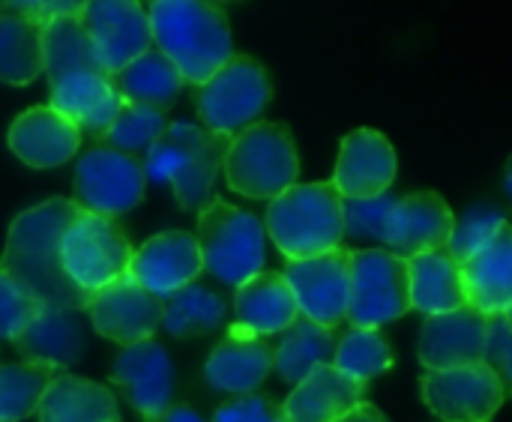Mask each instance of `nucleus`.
<instances>
[{
  "label": "nucleus",
  "instance_id": "a211bd4d",
  "mask_svg": "<svg viewBox=\"0 0 512 422\" xmlns=\"http://www.w3.org/2000/svg\"><path fill=\"white\" fill-rule=\"evenodd\" d=\"M204 273L201 249L189 231H159L144 240L129 264V276L150 294L168 300L171 294L189 288Z\"/></svg>",
  "mask_w": 512,
  "mask_h": 422
},
{
  "label": "nucleus",
  "instance_id": "9b49d317",
  "mask_svg": "<svg viewBox=\"0 0 512 422\" xmlns=\"http://www.w3.org/2000/svg\"><path fill=\"white\" fill-rule=\"evenodd\" d=\"M78 24L84 27L96 63L105 75H117L132 60L153 48L147 6L135 0H90L81 3Z\"/></svg>",
  "mask_w": 512,
  "mask_h": 422
},
{
  "label": "nucleus",
  "instance_id": "6e6552de",
  "mask_svg": "<svg viewBox=\"0 0 512 422\" xmlns=\"http://www.w3.org/2000/svg\"><path fill=\"white\" fill-rule=\"evenodd\" d=\"M132 255L135 246L117 219L81 210L60 243L63 270L84 294H93L111 285L114 279L126 276Z\"/></svg>",
  "mask_w": 512,
  "mask_h": 422
},
{
  "label": "nucleus",
  "instance_id": "412c9836",
  "mask_svg": "<svg viewBox=\"0 0 512 422\" xmlns=\"http://www.w3.org/2000/svg\"><path fill=\"white\" fill-rule=\"evenodd\" d=\"M297 318L300 309L285 273L264 270L234 291V324L228 330L267 339L285 333Z\"/></svg>",
  "mask_w": 512,
  "mask_h": 422
},
{
  "label": "nucleus",
  "instance_id": "ea45409f",
  "mask_svg": "<svg viewBox=\"0 0 512 422\" xmlns=\"http://www.w3.org/2000/svg\"><path fill=\"white\" fill-rule=\"evenodd\" d=\"M393 201H396L393 195L366 198V201H345V234L381 240Z\"/></svg>",
  "mask_w": 512,
  "mask_h": 422
},
{
  "label": "nucleus",
  "instance_id": "a19ab883",
  "mask_svg": "<svg viewBox=\"0 0 512 422\" xmlns=\"http://www.w3.org/2000/svg\"><path fill=\"white\" fill-rule=\"evenodd\" d=\"M486 363L498 375L504 396L512 399V330L504 315L489 318V342H486Z\"/></svg>",
  "mask_w": 512,
  "mask_h": 422
},
{
  "label": "nucleus",
  "instance_id": "4c0bfd02",
  "mask_svg": "<svg viewBox=\"0 0 512 422\" xmlns=\"http://www.w3.org/2000/svg\"><path fill=\"white\" fill-rule=\"evenodd\" d=\"M39 312H42V303L24 294L9 276L0 273V339L15 342Z\"/></svg>",
  "mask_w": 512,
  "mask_h": 422
},
{
  "label": "nucleus",
  "instance_id": "a878e982",
  "mask_svg": "<svg viewBox=\"0 0 512 422\" xmlns=\"http://www.w3.org/2000/svg\"><path fill=\"white\" fill-rule=\"evenodd\" d=\"M24 363H45L54 369L72 366L84 357V312L42 306V312L30 321V327L12 342Z\"/></svg>",
  "mask_w": 512,
  "mask_h": 422
},
{
  "label": "nucleus",
  "instance_id": "ddd939ff",
  "mask_svg": "<svg viewBox=\"0 0 512 422\" xmlns=\"http://www.w3.org/2000/svg\"><path fill=\"white\" fill-rule=\"evenodd\" d=\"M420 396L441 422H492L507 402L498 375L489 363H471L447 372H426Z\"/></svg>",
  "mask_w": 512,
  "mask_h": 422
},
{
  "label": "nucleus",
  "instance_id": "dca6fc26",
  "mask_svg": "<svg viewBox=\"0 0 512 422\" xmlns=\"http://www.w3.org/2000/svg\"><path fill=\"white\" fill-rule=\"evenodd\" d=\"M453 225H456V216L450 204L444 201V195L423 189V192H411L393 201L387 222H384L381 243L393 255L411 261L426 252H444L450 243Z\"/></svg>",
  "mask_w": 512,
  "mask_h": 422
},
{
  "label": "nucleus",
  "instance_id": "f3484780",
  "mask_svg": "<svg viewBox=\"0 0 512 422\" xmlns=\"http://www.w3.org/2000/svg\"><path fill=\"white\" fill-rule=\"evenodd\" d=\"M399 171L396 147L378 129H354L342 138L333 186L345 201H366L390 195Z\"/></svg>",
  "mask_w": 512,
  "mask_h": 422
},
{
  "label": "nucleus",
  "instance_id": "b1692460",
  "mask_svg": "<svg viewBox=\"0 0 512 422\" xmlns=\"http://www.w3.org/2000/svg\"><path fill=\"white\" fill-rule=\"evenodd\" d=\"M48 105L54 111H60L63 117H69L81 135H90L93 141H102L105 132L111 129L123 96L117 93L111 75L105 72H84V75H72L54 87H48Z\"/></svg>",
  "mask_w": 512,
  "mask_h": 422
},
{
  "label": "nucleus",
  "instance_id": "72a5a7b5",
  "mask_svg": "<svg viewBox=\"0 0 512 422\" xmlns=\"http://www.w3.org/2000/svg\"><path fill=\"white\" fill-rule=\"evenodd\" d=\"M60 369L45 363H0V422H21L39 411Z\"/></svg>",
  "mask_w": 512,
  "mask_h": 422
},
{
  "label": "nucleus",
  "instance_id": "4be33fe9",
  "mask_svg": "<svg viewBox=\"0 0 512 422\" xmlns=\"http://www.w3.org/2000/svg\"><path fill=\"white\" fill-rule=\"evenodd\" d=\"M273 363H276V351L267 339L228 330V336H222L210 351L204 363V378L219 393L249 396L258 393V387L267 381Z\"/></svg>",
  "mask_w": 512,
  "mask_h": 422
},
{
  "label": "nucleus",
  "instance_id": "9d476101",
  "mask_svg": "<svg viewBox=\"0 0 512 422\" xmlns=\"http://www.w3.org/2000/svg\"><path fill=\"white\" fill-rule=\"evenodd\" d=\"M144 189L147 168L141 159H132L105 144H93L75 165L72 204L81 213L117 219L144 201Z\"/></svg>",
  "mask_w": 512,
  "mask_h": 422
},
{
  "label": "nucleus",
  "instance_id": "c03bdc74",
  "mask_svg": "<svg viewBox=\"0 0 512 422\" xmlns=\"http://www.w3.org/2000/svg\"><path fill=\"white\" fill-rule=\"evenodd\" d=\"M504 186H507V192L512 195V156L510 162H507V174H504Z\"/></svg>",
  "mask_w": 512,
  "mask_h": 422
},
{
  "label": "nucleus",
  "instance_id": "5701e85b",
  "mask_svg": "<svg viewBox=\"0 0 512 422\" xmlns=\"http://www.w3.org/2000/svg\"><path fill=\"white\" fill-rule=\"evenodd\" d=\"M366 402V384L348 378L333 363L306 375L282 402L288 422H339Z\"/></svg>",
  "mask_w": 512,
  "mask_h": 422
},
{
  "label": "nucleus",
  "instance_id": "6ab92c4d",
  "mask_svg": "<svg viewBox=\"0 0 512 422\" xmlns=\"http://www.w3.org/2000/svg\"><path fill=\"white\" fill-rule=\"evenodd\" d=\"M489 318L465 306L447 315H429L420 327L417 357L426 372H447L486 360Z\"/></svg>",
  "mask_w": 512,
  "mask_h": 422
},
{
  "label": "nucleus",
  "instance_id": "1a4fd4ad",
  "mask_svg": "<svg viewBox=\"0 0 512 422\" xmlns=\"http://www.w3.org/2000/svg\"><path fill=\"white\" fill-rule=\"evenodd\" d=\"M408 312V261L390 249H351V330H381Z\"/></svg>",
  "mask_w": 512,
  "mask_h": 422
},
{
  "label": "nucleus",
  "instance_id": "37998d69",
  "mask_svg": "<svg viewBox=\"0 0 512 422\" xmlns=\"http://www.w3.org/2000/svg\"><path fill=\"white\" fill-rule=\"evenodd\" d=\"M339 422H390L384 417V411L381 408H375L372 402H363L357 411H351L348 417H342Z\"/></svg>",
  "mask_w": 512,
  "mask_h": 422
},
{
  "label": "nucleus",
  "instance_id": "bb28decb",
  "mask_svg": "<svg viewBox=\"0 0 512 422\" xmlns=\"http://www.w3.org/2000/svg\"><path fill=\"white\" fill-rule=\"evenodd\" d=\"M408 288H411V309L429 315H447L465 309V282L462 267L444 252H426L408 261Z\"/></svg>",
  "mask_w": 512,
  "mask_h": 422
},
{
  "label": "nucleus",
  "instance_id": "f03ea898",
  "mask_svg": "<svg viewBox=\"0 0 512 422\" xmlns=\"http://www.w3.org/2000/svg\"><path fill=\"white\" fill-rule=\"evenodd\" d=\"M147 12L153 45L177 66L186 84L201 87L234 57L225 6L204 0H156Z\"/></svg>",
  "mask_w": 512,
  "mask_h": 422
},
{
  "label": "nucleus",
  "instance_id": "a18cd8bd",
  "mask_svg": "<svg viewBox=\"0 0 512 422\" xmlns=\"http://www.w3.org/2000/svg\"><path fill=\"white\" fill-rule=\"evenodd\" d=\"M504 321H507V327H510V330H512V306H510V309H507V312H504Z\"/></svg>",
  "mask_w": 512,
  "mask_h": 422
},
{
  "label": "nucleus",
  "instance_id": "0eeeda50",
  "mask_svg": "<svg viewBox=\"0 0 512 422\" xmlns=\"http://www.w3.org/2000/svg\"><path fill=\"white\" fill-rule=\"evenodd\" d=\"M192 96L204 129L234 138L261 120L264 108L270 105L273 84L255 57L234 51V57L210 81L195 87Z\"/></svg>",
  "mask_w": 512,
  "mask_h": 422
},
{
  "label": "nucleus",
  "instance_id": "2f4dec72",
  "mask_svg": "<svg viewBox=\"0 0 512 422\" xmlns=\"http://www.w3.org/2000/svg\"><path fill=\"white\" fill-rule=\"evenodd\" d=\"M225 321H228L225 300L216 291L195 282L165 300L162 330L174 339H204L213 336L219 327H225Z\"/></svg>",
  "mask_w": 512,
  "mask_h": 422
},
{
  "label": "nucleus",
  "instance_id": "4468645a",
  "mask_svg": "<svg viewBox=\"0 0 512 422\" xmlns=\"http://www.w3.org/2000/svg\"><path fill=\"white\" fill-rule=\"evenodd\" d=\"M285 279L294 291L303 318L324 330H336L348 321L351 300V249L339 246L318 258L288 261Z\"/></svg>",
  "mask_w": 512,
  "mask_h": 422
},
{
  "label": "nucleus",
  "instance_id": "39448f33",
  "mask_svg": "<svg viewBox=\"0 0 512 422\" xmlns=\"http://www.w3.org/2000/svg\"><path fill=\"white\" fill-rule=\"evenodd\" d=\"M225 183L231 192H240L255 201H273L300 177V156L294 132L285 123L258 120L231 138L225 156Z\"/></svg>",
  "mask_w": 512,
  "mask_h": 422
},
{
  "label": "nucleus",
  "instance_id": "20e7f679",
  "mask_svg": "<svg viewBox=\"0 0 512 422\" xmlns=\"http://www.w3.org/2000/svg\"><path fill=\"white\" fill-rule=\"evenodd\" d=\"M264 231L288 261L318 258L345 240V198L327 183H297L270 201Z\"/></svg>",
  "mask_w": 512,
  "mask_h": 422
},
{
  "label": "nucleus",
  "instance_id": "f8f14e48",
  "mask_svg": "<svg viewBox=\"0 0 512 422\" xmlns=\"http://www.w3.org/2000/svg\"><path fill=\"white\" fill-rule=\"evenodd\" d=\"M84 315L102 339L117 342L120 348H132L156 336V330L162 327L165 300L141 288L126 273L111 285L87 294Z\"/></svg>",
  "mask_w": 512,
  "mask_h": 422
},
{
  "label": "nucleus",
  "instance_id": "2eb2a0df",
  "mask_svg": "<svg viewBox=\"0 0 512 422\" xmlns=\"http://www.w3.org/2000/svg\"><path fill=\"white\" fill-rule=\"evenodd\" d=\"M108 381L123 393L126 405L144 422H159L177 396V369L171 354L156 342L123 348L111 366Z\"/></svg>",
  "mask_w": 512,
  "mask_h": 422
},
{
  "label": "nucleus",
  "instance_id": "423d86ee",
  "mask_svg": "<svg viewBox=\"0 0 512 422\" xmlns=\"http://www.w3.org/2000/svg\"><path fill=\"white\" fill-rule=\"evenodd\" d=\"M195 240L201 249L204 270L225 285L240 288L252 276L264 273L267 264L264 222L255 213L240 210L219 195L198 213Z\"/></svg>",
  "mask_w": 512,
  "mask_h": 422
},
{
  "label": "nucleus",
  "instance_id": "7ed1b4c3",
  "mask_svg": "<svg viewBox=\"0 0 512 422\" xmlns=\"http://www.w3.org/2000/svg\"><path fill=\"white\" fill-rule=\"evenodd\" d=\"M231 138L192 123H171L150 150L147 177L171 183L174 201L186 213H201L216 198Z\"/></svg>",
  "mask_w": 512,
  "mask_h": 422
},
{
  "label": "nucleus",
  "instance_id": "473e14b6",
  "mask_svg": "<svg viewBox=\"0 0 512 422\" xmlns=\"http://www.w3.org/2000/svg\"><path fill=\"white\" fill-rule=\"evenodd\" d=\"M42 30L30 18L0 12V81L24 87L42 75Z\"/></svg>",
  "mask_w": 512,
  "mask_h": 422
},
{
  "label": "nucleus",
  "instance_id": "e433bc0d",
  "mask_svg": "<svg viewBox=\"0 0 512 422\" xmlns=\"http://www.w3.org/2000/svg\"><path fill=\"white\" fill-rule=\"evenodd\" d=\"M504 222L507 219L498 207H471L462 219H456L450 243H447V255L462 267L498 234Z\"/></svg>",
  "mask_w": 512,
  "mask_h": 422
},
{
  "label": "nucleus",
  "instance_id": "c756f323",
  "mask_svg": "<svg viewBox=\"0 0 512 422\" xmlns=\"http://www.w3.org/2000/svg\"><path fill=\"white\" fill-rule=\"evenodd\" d=\"M273 351H276L273 369L279 372L282 381L297 387L318 366L333 363L336 336H333V330H324V327H318V324H312L309 318L300 315L285 333H279V345Z\"/></svg>",
  "mask_w": 512,
  "mask_h": 422
},
{
  "label": "nucleus",
  "instance_id": "aec40b11",
  "mask_svg": "<svg viewBox=\"0 0 512 422\" xmlns=\"http://www.w3.org/2000/svg\"><path fill=\"white\" fill-rule=\"evenodd\" d=\"M6 141L24 165L45 171L66 165L78 153L81 129L51 105H36L12 120Z\"/></svg>",
  "mask_w": 512,
  "mask_h": 422
},
{
  "label": "nucleus",
  "instance_id": "58836bf2",
  "mask_svg": "<svg viewBox=\"0 0 512 422\" xmlns=\"http://www.w3.org/2000/svg\"><path fill=\"white\" fill-rule=\"evenodd\" d=\"M210 422H288L282 402H276L267 393H249L234 396L225 405L216 408Z\"/></svg>",
  "mask_w": 512,
  "mask_h": 422
},
{
  "label": "nucleus",
  "instance_id": "393cba45",
  "mask_svg": "<svg viewBox=\"0 0 512 422\" xmlns=\"http://www.w3.org/2000/svg\"><path fill=\"white\" fill-rule=\"evenodd\" d=\"M465 300L486 318L504 315L512 306V222H504L498 234L462 264Z\"/></svg>",
  "mask_w": 512,
  "mask_h": 422
},
{
  "label": "nucleus",
  "instance_id": "79ce46f5",
  "mask_svg": "<svg viewBox=\"0 0 512 422\" xmlns=\"http://www.w3.org/2000/svg\"><path fill=\"white\" fill-rule=\"evenodd\" d=\"M159 422H207L192 405L186 402H174V408H168V414L162 417Z\"/></svg>",
  "mask_w": 512,
  "mask_h": 422
},
{
  "label": "nucleus",
  "instance_id": "c9c22d12",
  "mask_svg": "<svg viewBox=\"0 0 512 422\" xmlns=\"http://www.w3.org/2000/svg\"><path fill=\"white\" fill-rule=\"evenodd\" d=\"M393 363H396V354L378 330H348L336 342L333 366L360 384H369L372 378L390 372Z\"/></svg>",
  "mask_w": 512,
  "mask_h": 422
},
{
  "label": "nucleus",
  "instance_id": "f257e3e1",
  "mask_svg": "<svg viewBox=\"0 0 512 422\" xmlns=\"http://www.w3.org/2000/svg\"><path fill=\"white\" fill-rule=\"evenodd\" d=\"M75 216L78 207L72 204V198H51L18 213L6 234L0 273L42 306L84 312L87 294L66 276L60 258L63 234L69 231Z\"/></svg>",
  "mask_w": 512,
  "mask_h": 422
},
{
  "label": "nucleus",
  "instance_id": "7c9ffc66",
  "mask_svg": "<svg viewBox=\"0 0 512 422\" xmlns=\"http://www.w3.org/2000/svg\"><path fill=\"white\" fill-rule=\"evenodd\" d=\"M42 72L48 75V87L84 75V72H102L93 54V45L78 24V15H63L45 24L42 30Z\"/></svg>",
  "mask_w": 512,
  "mask_h": 422
},
{
  "label": "nucleus",
  "instance_id": "c85d7f7f",
  "mask_svg": "<svg viewBox=\"0 0 512 422\" xmlns=\"http://www.w3.org/2000/svg\"><path fill=\"white\" fill-rule=\"evenodd\" d=\"M111 81L126 102L147 105V108H156L165 114L177 102V96L186 84L183 75L177 72V66L159 48H150L147 54L132 60L126 69L111 75Z\"/></svg>",
  "mask_w": 512,
  "mask_h": 422
},
{
  "label": "nucleus",
  "instance_id": "cd10ccee",
  "mask_svg": "<svg viewBox=\"0 0 512 422\" xmlns=\"http://www.w3.org/2000/svg\"><path fill=\"white\" fill-rule=\"evenodd\" d=\"M39 422H123L111 387L78 375H60L45 393Z\"/></svg>",
  "mask_w": 512,
  "mask_h": 422
},
{
  "label": "nucleus",
  "instance_id": "f704fd0d",
  "mask_svg": "<svg viewBox=\"0 0 512 422\" xmlns=\"http://www.w3.org/2000/svg\"><path fill=\"white\" fill-rule=\"evenodd\" d=\"M168 126L171 123H168V114L165 111H156V108L135 105V102H126L123 99V105H120L111 129L96 144H105L111 150H120V153L144 162V156H150V150L156 147V141L165 135Z\"/></svg>",
  "mask_w": 512,
  "mask_h": 422
}]
</instances>
